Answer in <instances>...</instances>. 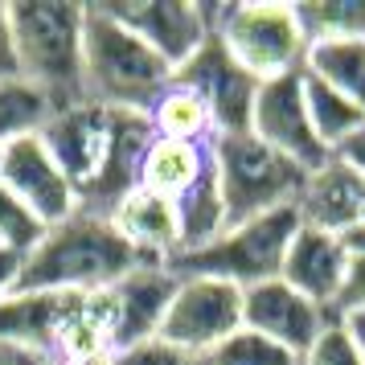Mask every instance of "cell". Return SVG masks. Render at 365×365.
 <instances>
[{"instance_id": "obj_1", "label": "cell", "mask_w": 365, "mask_h": 365, "mask_svg": "<svg viewBox=\"0 0 365 365\" xmlns=\"http://www.w3.org/2000/svg\"><path fill=\"white\" fill-rule=\"evenodd\" d=\"M152 128L144 111L78 103L46 123L41 144L74 185L78 210L111 217L119 201L140 185V156L148 148Z\"/></svg>"}, {"instance_id": "obj_2", "label": "cell", "mask_w": 365, "mask_h": 365, "mask_svg": "<svg viewBox=\"0 0 365 365\" xmlns=\"http://www.w3.org/2000/svg\"><path fill=\"white\" fill-rule=\"evenodd\" d=\"M144 255L103 214H70L46 230V238L25 255L21 287L25 292H103L119 283ZM160 263V259H156Z\"/></svg>"}, {"instance_id": "obj_3", "label": "cell", "mask_w": 365, "mask_h": 365, "mask_svg": "<svg viewBox=\"0 0 365 365\" xmlns=\"http://www.w3.org/2000/svg\"><path fill=\"white\" fill-rule=\"evenodd\" d=\"M173 83V66L140 37L119 25L103 4H86L83 25V95L99 107L144 111Z\"/></svg>"}, {"instance_id": "obj_4", "label": "cell", "mask_w": 365, "mask_h": 365, "mask_svg": "<svg viewBox=\"0 0 365 365\" xmlns=\"http://www.w3.org/2000/svg\"><path fill=\"white\" fill-rule=\"evenodd\" d=\"M13 50L21 78L41 86L58 111L86 103L83 95V25L86 4L70 0H9Z\"/></svg>"}, {"instance_id": "obj_5", "label": "cell", "mask_w": 365, "mask_h": 365, "mask_svg": "<svg viewBox=\"0 0 365 365\" xmlns=\"http://www.w3.org/2000/svg\"><path fill=\"white\" fill-rule=\"evenodd\" d=\"M210 160H214V177L217 189H222V205H226L230 226L296 205L304 177H308L299 165H292L275 148H267L263 140L250 132L214 135L210 140Z\"/></svg>"}, {"instance_id": "obj_6", "label": "cell", "mask_w": 365, "mask_h": 365, "mask_svg": "<svg viewBox=\"0 0 365 365\" xmlns=\"http://www.w3.org/2000/svg\"><path fill=\"white\" fill-rule=\"evenodd\" d=\"M214 37L259 83L304 70V58H308V46H312L292 0L214 4Z\"/></svg>"}, {"instance_id": "obj_7", "label": "cell", "mask_w": 365, "mask_h": 365, "mask_svg": "<svg viewBox=\"0 0 365 365\" xmlns=\"http://www.w3.org/2000/svg\"><path fill=\"white\" fill-rule=\"evenodd\" d=\"M296 230H299L296 205L271 210V214H259V217H250V222L226 226L205 247L173 255L168 267L177 271V279L205 275V279H226L234 287H255V283L279 275L283 255L292 247Z\"/></svg>"}, {"instance_id": "obj_8", "label": "cell", "mask_w": 365, "mask_h": 365, "mask_svg": "<svg viewBox=\"0 0 365 365\" xmlns=\"http://www.w3.org/2000/svg\"><path fill=\"white\" fill-rule=\"evenodd\" d=\"M242 329V287L226 279L189 275L177 283V296L168 304L160 341L181 345L189 353H214L230 332Z\"/></svg>"}, {"instance_id": "obj_9", "label": "cell", "mask_w": 365, "mask_h": 365, "mask_svg": "<svg viewBox=\"0 0 365 365\" xmlns=\"http://www.w3.org/2000/svg\"><path fill=\"white\" fill-rule=\"evenodd\" d=\"M103 9L128 25L168 66H185L214 37V4L197 0H103Z\"/></svg>"}, {"instance_id": "obj_10", "label": "cell", "mask_w": 365, "mask_h": 365, "mask_svg": "<svg viewBox=\"0 0 365 365\" xmlns=\"http://www.w3.org/2000/svg\"><path fill=\"white\" fill-rule=\"evenodd\" d=\"M250 135H259L267 148L287 156L304 173H316L320 165L332 160V152L312 132V119H308V107H304V70L271 78V83H259Z\"/></svg>"}, {"instance_id": "obj_11", "label": "cell", "mask_w": 365, "mask_h": 365, "mask_svg": "<svg viewBox=\"0 0 365 365\" xmlns=\"http://www.w3.org/2000/svg\"><path fill=\"white\" fill-rule=\"evenodd\" d=\"M173 83L189 86L214 119V135H234L250 132V115H255V95H259V78H250L247 70L234 62L230 53L210 37L185 66L173 70Z\"/></svg>"}, {"instance_id": "obj_12", "label": "cell", "mask_w": 365, "mask_h": 365, "mask_svg": "<svg viewBox=\"0 0 365 365\" xmlns=\"http://www.w3.org/2000/svg\"><path fill=\"white\" fill-rule=\"evenodd\" d=\"M329 320H336V316L324 312L308 296H299L296 287L283 283L279 275L255 283V287H242V329L275 341V345H283L296 357H304L312 349V341L324 332Z\"/></svg>"}, {"instance_id": "obj_13", "label": "cell", "mask_w": 365, "mask_h": 365, "mask_svg": "<svg viewBox=\"0 0 365 365\" xmlns=\"http://www.w3.org/2000/svg\"><path fill=\"white\" fill-rule=\"evenodd\" d=\"M0 185L9 193H17L50 230L58 222H66L70 214H78V197L74 185L66 181V173L58 168L50 148L41 144V135H25L0 148Z\"/></svg>"}, {"instance_id": "obj_14", "label": "cell", "mask_w": 365, "mask_h": 365, "mask_svg": "<svg viewBox=\"0 0 365 365\" xmlns=\"http://www.w3.org/2000/svg\"><path fill=\"white\" fill-rule=\"evenodd\" d=\"M177 283L181 279L168 263L144 259L119 283L107 287V299H111V349L115 353L140 345V341H152L160 332L168 304L177 296Z\"/></svg>"}, {"instance_id": "obj_15", "label": "cell", "mask_w": 365, "mask_h": 365, "mask_svg": "<svg viewBox=\"0 0 365 365\" xmlns=\"http://www.w3.org/2000/svg\"><path fill=\"white\" fill-rule=\"evenodd\" d=\"M83 299L86 292H25V287L0 296V341L53 357Z\"/></svg>"}, {"instance_id": "obj_16", "label": "cell", "mask_w": 365, "mask_h": 365, "mask_svg": "<svg viewBox=\"0 0 365 365\" xmlns=\"http://www.w3.org/2000/svg\"><path fill=\"white\" fill-rule=\"evenodd\" d=\"M345 267H349V250L341 242V234L299 226L287 255H283L279 279L292 283L299 296H308L312 304H320L324 312H332V304L341 296V283H345Z\"/></svg>"}, {"instance_id": "obj_17", "label": "cell", "mask_w": 365, "mask_h": 365, "mask_svg": "<svg viewBox=\"0 0 365 365\" xmlns=\"http://www.w3.org/2000/svg\"><path fill=\"white\" fill-rule=\"evenodd\" d=\"M296 214L299 226H312V230H329V234L353 230L357 222H365V177L332 156L329 165H320L316 173L304 177Z\"/></svg>"}, {"instance_id": "obj_18", "label": "cell", "mask_w": 365, "mask_h": 365, "mask_svg": "<svg viewBox=\"0 0 365 365\" xmlns=\"http://www.w3.org/2000/svg\"><path fill=\"white\" fill-rule=\"evenodd\" d=\"M115 230L132 242L144 259H160L168 263L181 250V217H177V201L156 197L148 189L135 185L128 197L111 210Z\"/></svg>"}, {"instance_id": "obj_19", "label": "cell", "mask_w": 365, "mask_h": 365, "mask_svg": "<svg viewBox=\"0 0 365 365\" xmlns=\"http://www.w3.org/2000/svg\"><path fill=\"white\" fill-rule=\"evenodd\" d=\"M210 168H214L210 144L152 135L144 156H140V189H148V193H156V197L177 201V197H185Z\"/></svg>"}, {"instance_id": "obj_20", "label": "cell", "mask_w": 365, "mask_h": 365, "mask_svg": "<svg viewBox=\"0 0 365 365\" xmlns=\"http://www.w3.org/2000/svg\"><path fill=\"white\" fill-rule=\"evenodd\" d=\"M304 74L341 91L365 111V37H329L312 41L304 58Z\"/></svg>"}, {"instance_id": "obj_21", "label": "cell", "mask_w": 365, "mask_h": 365, "mask_svg": "<svg viewBox=\"0 0 365 365\" xmlns=\"http://www.w3.org/2000/svg\"><path fill=\"white\" fill-rule=\"evenodd\" d=\"M53 115H58V103L41 86H34L21 74L0 78V148L25 135H41Z\"/></svg>"}, {"instance_id": "obj_22", "label": "cell", "mask_w": 365, "mask_h": 365, "mask_svg": "<svg viewBox=\"0 0 365 365\" xmlns=\"http://www.w3.org/2000/svg\"><path fill=\"white\" fill-rule=\"evenodd\" d=\"M148 128L152 135H165V140H193V144L214 140L210 107L181 83H168V91L148 107Z\"/></svg>"}, {"instance_id": "obj_23", "label": "cell", "mask_w": 365, "mask_h": 365, "mask_svg": "<svg viewBox=\"0 0 365 365\" xmlns=\"http://www.w3.org/2000/svg\"><path fill=\"white\" fill-rule=\"evenodd\" d=\"M304 107H308V119H312V132L320 135V144L329 152H336L353 132L365 128V111L353 99H345L341 91L324 86L320 78L304 74Z\"/></svg>"}, {"instance_id": "obj_24", "label": "cell", "mask_w": 365, "mask_h": 365, "mask_svg": "<svg viewBox=\"0 0 365 365\" xmlns=\"http://www.w3.org/2000/svg\"><path fill=\"white\" fill-rule=\"evenodd\" d=\"M177 217H181V250H197L205 242H214L226 230V205H222V189H217L214 168L201 177L185 197H177ZM177 250V255H181Z\"/></svg>"}, {"instance_id": "obj_25", "label": "cell", "mask_w": 365, "mask_h": 365, "mask_svg": "<svg viewBox=\"0 0 365 365\" xmlns=\"http://www.w3.org/2000/svg\"><path fill=\"white\" fill-rule=\"evenodd\" d=\"M296 13L308 41L365 37V0H299Z\"/></svg>"}, {"instance_id": "obj_26", "label": "cell", "mask_w": 365, "mask_h": 365, "mask_svg": "<svg viewBox=\"0 0 365 365\" xmlns=\"http://www.w3.org/2000/svg\"><path fill=\"white\" fill-rule=\"evenodd\" d=\"M210 365H299V357L259 332L238 329L210 353Z\"/></svg>"}, {"instance_id": "obj_27", "label": "cell", "mask_w": 365, "mask_h": 365, "mask_svg": "<svg viewBox=\"0 0 365 365\" xmlns=\"http://www.w3.org/2000/svg\"><path fill=\"white\" fill-rule=\"evenodd\" d=\"M41 238H46L41 217H37L34 210L17 197V193H9V189L0 185V247L29 255Z\"/></svg>"}, {"instance_id": "obj_28", "label": "cell", "mask_w": 365, "mask_h": 365, "mask_svg": "<svg viewBox=\"0 0 365 365\" xmlns=\"http://www.w3.org/2000/svg\"><path fill=\"white\" fill-rule=\"evenodd\" d=\"M299 365H365L361 349L353 345V336L345 332L341 320H329L324 332L312 341V349L299 357Z\"/></svg>"}, {"instance_id": "obj_29", "label": "cell", "mask_w": 365, "mask_h": 365, "mask_svg": "<svg viewBox=\"0 0 365 365\" xmlns=\"http://www.w3.org/2000/svg\"><path fill=\"white\" fill-rule=\"evenodd\" d=\"M115 365H210V353H189L181 345H168L160 336L115 353Z\"/></svg>"}, {"instance_id": "obj_30", "label": "cell", "mask_w": 365, "mask_h": 365, "mask_svg": "<svg viewBox=\"0 0 365 365\" xmlns=\"http://www.w3.org/2000/svg\"><path fill=\"white\" fill-rule=\"evenodd\" d=\"M357 308H365V255H349L345 283H341V296L332 304V316L341 320V316L357 312Z\"/></svg>"}, {"instance_id": "obj_31", "label": "cell", "mask_w": 365, "mask_h": 365, "mask_svg": "<svg viewBox=\"0 0 365 365\" xmlns=\"http://www.w3.org/2000/svg\"><path fill=\"white\" fill-rule=\"evenodd\" d=\"M21 271H25V255H21V250L0 247V296L21 292Z\"/></svg>"}, {"instance_id": "obj_32", "label": "cell", "mask_w": 365, "mask_h": 365, "mask_svg": "<svg viewBox=\"0 0 365 365\" xmlns=\"http://www.w3.org/2000/svg\"><path fill=\"white\" fill-rule=\"evenodd\" d=\"M17 50H13V25H9V4H0V78H17Z\"/></svg>"}, {"instance_id": "obj_33", "label": "cell", "mask_w": 365, "mask_h": 365, "mask_svg": "<svg viewBox=\"0 0 365 365\" xmlns=\"http://www.w3.org/2000/svg\"><path fill=\"white\" fill-rule=\"evenodd\" d=\"M332 156H336L341 165H349L353 173H361V177H365V128L349 135V140H345L336 152H332Z\"/></svg>"}, {"instance_id": "obj_34", "label": "cell", "mask_w": 365, "mask_h": 365, "mask_svg": "<svg viewBox=\"0 0 365 365\" xmlns=\"http://www.w3.org/2000/svg\"><path fill=\"white\" fill-rule=\"evenodd\" d=\"M0 365H58L46 353H34V349H21L13 341H0Z\"/></svg>"}, {"instance_id": "obj_35", "label": "cell", "mask_w": 365, "mask_h": 365, "mask_svg": "<svg viewBox=\"0 0 365 365\" xmlns=\"http://www.w3.org/2000/svg\"><path fill=\"white\" fill-rule=\"evenodd\" d=\"M341 324H345V332L353 336V345L361 349V357H365V308H357V312L341 316Z\"/></svg>"}, {"instance_id": "obj_36", "label": "cell", "mask_w": 365, "mask_h": 365, "mask_svg": "<svg viewBox=\"0 0 365 365\" xmlns=\"http://www.w3.org/2000/svg\"><path fill=\"white\" fill-rule=\"evenodd\" d=\"M66 365H115V353H91V357H78V361Z\"/></svg>"}]
</instances>
